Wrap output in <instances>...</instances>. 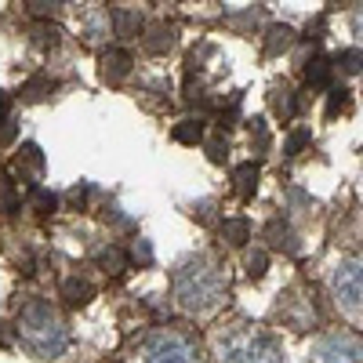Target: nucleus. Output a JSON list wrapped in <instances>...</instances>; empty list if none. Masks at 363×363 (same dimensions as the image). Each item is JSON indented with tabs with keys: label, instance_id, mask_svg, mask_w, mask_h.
<instances>
[{
	"label": "nucleus",
	"instance_id": "1",
	"mask_svg": "<svg viewBox=\"0 0 363 363\" xmlns=\"http://www.w3.org/2000/svg\"><path fill=\"white\" fill-rule=\"evenodd\" d=\"M171 287H174V301L186 313H207L222 301L225 277L207 255H193L186 262H178L174 277H171Z\"/></svg>",
	"mask_w": 363,
	"mask_h": 363
},
{
	"label": "nucleus",
	"instance_id": "2",
	"mask_svg": "<svg viewBox=\"0 0 363 363\" xmlns=\"http://www.w3.org/2000/svg\"><path fill=\"white\" fill-rule=\"evenodd\" d=\"M18 338L22 345L29 349V356H37V359H58L66 352L69 345V327L66 320L58 316V309H51L48 301H29V306L18 313Z\"/></svg>",
	"mask_w": 363,
	"mask_h": 363
},
{
	"label": "nucleus",
	"instance_id": "3",
	"mask_svg": "<svg viewBox=\"0 0 363 363\" xmlns=\"http://www.w3.org/2000/svg\"><path fill=\"white\" fill-rule=\"evenodd\" d=\"M218 363H284L277 338L255 327H229L215 338Z\"/></svg>",
	"mask_w": 363,
	"mask_h": 363
},
{
	"label": "nucleus",
	"instance_id": "4",
	"mask_svg": "<svg viewBox=\"0 0 363 363\" xmlns=\"http://www.w3.org/2000/svg\"><path fill=\"white\" fill-rule=\"evenodd\" d=\"M330 294H335V301L345 313L363 316V255H349L335 265V272H330Z\"/></svg>",
	"mask_w": 363,
	"mask_h": 363
},
{
	"label": "nucleus",
	"instance_id": "5",
	"mask_svg": "<svg viewBox=\"0 0 363 363\" xmlns=\"http://www.w3.org/2000/svg\"><path fill=\"white\" fill-rule=\"evenodd\" d=\"M138 363H200V359L186 335H178V330H153L138 345Z\"/></svg>",
	"mask_w": 363,
	"mask_h": 363
},
{
	"label": "nucleus",
	"instance_id": "6",
	"mask_svg": "<svg viewBox=\"0 0 363 363\" xmlns=\"http://www.w3.org/2000/svg\"><path fill=\"white\" fill-rule=\"evenodd\" d=\"M309 363H363V342L345 330H330L313 342Z\"/></svg>",
	"mask_w": 363,
	"mask_h": 363
},
{
	"label": "nucleus",
	"instance_id": "7",
	"mask_svg": "<svg viewBox=\"0 0 363 363\" xmlns=\"http://www.w3.org/2000/svg\"><path fill=\"white\" fill-rule=\"evenodd\" d=\"M99 62H102V77H106L109 84H120V80L131 73L135 58H131L128 48H106V51L99 55Z\"/></svg>",
	"mask_w": 363,
	"mask_h": 363
},
{
	"label": "nucleus",
	"instance_id": "8",
	"mask_svg": "<svg viewBox=\"0 0 363 363\" xmlns=\"http://www.w3.org/2000/svg\"><path fill=\"white\" fill-rule=\"evenodd\" d=\"M109 18H113V33H116V37H135L138 29H142V15H138L135 8H124V4L113 8Z\"/></svg>",
	"mask_w": 363,
	"mask_h": 363
},
{
	"label": "nucleus",
	"instance_id": "9",
	"mask_svg": "<svg viewBox=\"0 0 363 363\" xmlns=\"http://www.w3.org/2000/svg\"><path fill=\"white\" fill-rule=\"evenodd\" d=\"M142 44H145V51H153V55H164L171 44H174V29L171 26H164V22H153L145 29V37H142Z\"/></svg>",
	"mask_w": 363,
	"mask_h": 363
},
{
	"label": "nucleus",
	"instance_id": "10",
	"mask_svg": "<svg viewBox=\"0 0 363 363\" xmlns=\"http://www.w3.org/2000/svg\"><path fill=\"white\" fill-rule=\"evenodd\" d=\"M51 91H55V80H51L48 73H37V77H29V80L22 84L18 95H22V102H44Z\"/></svg>",
	"mask_w": 363,
	"mask_h": 363
},
{
	"label": "nucleus",
	"instance_id": "11",
	"mask_svg": "<svg viewBox=\"0 0 363 363\" xmlns=\"http://www.w3.org/2000/svg\"><path fill=\"white\" fill-rule=\"evenodd\" d=\"M294 44V29L291 26H269L265 29V55H280Z\"/></svg>",
	"mask_w": 363,
	"mask_h": 363
},
{
	"label": "nucleus",
	"instance_id": "12",
	"mask_svg": "<svg viewBox=\"0 0 363 363\" xmlns=\"http://www.w3.org/2000/svg\"><path fill=\"white\" fill-rule=\"evenodd\" d=\"M265 240L272 247H280V251H298V244H294V233L280 222V218H272L269 225H265Z\"/></svg>",
	"mask_w": 363,
	"mask_h": 363
},
{
	"label": "nucleus",
	"instance_id": "13",
	"mask_svg": "<svg viewBox=\"0 0 363 363\" xmlns=\"http://www.w3.org/2000/svg\"><path fill=\"white\" fill-rule=\"evenodd\" d=\"M91 284L87 280H80V277H69V280H62V298L69 301V306H87L91 301Z\"/></svg>",
	"mask_w": 363,
	"mask_h": 363
},
{
	"label": "nucleus",
	"instance_id": "14",
	"mask_svg": "<svg viewBox=\"0 0 363 363\" xmlns=\"http://www.w3.org/2000/svg\"><path fill=\"white\" fill-rule=\"evenodd\" d=\"M95 262H99V269L109 272V277H120V272L128 269V255L120 251V247H102V251L95 255Z\"/></svg>",
	"mask_w": 363,
	"mask_h": 363
},
{
	"label": "nucleus",
	"instance_id": "15",
	"mask_svg": "<svg viewBox=\"0 0 363 363\" xmlns=\"http://www.w3.org/2000/svg\"><path fill=\"white\" fill-rule=\"evenodd\" d=\"M171 135L182 145H196V142H203V120H182V124H174Z\"/></svg>",
	"mask_w": 363,
	"mask_h": 363
},
{
	"label": "nucleus",
	"instance_id": "16",
	"mask_svg": "<svg viewBox=\"0 0 363 363\" xmlns=\"http://www.w3.org/2000/svg\"><path fill=\"white\" fill-rule=\"evenodd\" d=\"M233 178H236V193L247 200V196L255 193V186H258V167H255V164H240V167L233 171Z\"/></svg>",
	"mask_w": 363,
	"mask_h": 363
},
{
	"label": "nucleus",
	"instance_id": "17",
	"mask_svg": "<svg viewBox=\"0 0 363 363\" xmlns=\"http://www.w3.org/2000/svg\"><path fill=\"white\" fill-rule=\"evenodd\" d=\"M222 236L229 240L233 247H244L247 240H251V225H247L244 218H229V222L222 225Z\"/></svg>",
	"mask_w": 363,
	"mask_h": 363
},
{
	"label": "nucleus",
	"instance_id": "18",
	"mask_svg": "<svg viewBox=\"0 0 363 363\" xmlns=\"http://www.w3.org/2000/svg\"><path fill=\"white\" fill-rule=\"evenodd\" d=\"M330 69H335V66H330L327 58H313L309 69H306V77H309L313 87H327V84H330Z\"/></svg>",
	"mask_w": 363,
	"mask_h": 363
},
{
	"label": "nucleus",
	"instance_id": "19",
	"mask_svg": "<svg viewBox=\"0 0 363 363\" xmlns=\"http://www.w3.org/2000/svg\"><path fill=\"white\" fill-rule=\"evenodd\" d=\"M335 69H342V73H359L363 69V55L356 51V48H345V51H338V58H335Z\"/></svg>",
	"mask_w": 363,
	"mask_h": 363
},
{
	"label": "nucleus",
	"instance_id": "20",
	"mask_svg": "<svg viewBox=\"0 0 363 363\" xmlns=\"http://www.w3.org/2000/svg\"><path fill=\"white\" fill-rule=\"evenodd\" d=\"M309 142H313V131L298 128V131H291V135H287V142H284V153H287V157H298V153H301V149H306Z\"/></svg>",
	"mask_w": 363,
	"mask_h": 363
},
{
	"label": "nucleus",
	"instance_id": "21",
	"mask_svg": "<svg viewBox=\"0 0 363 363\" xmlns=\"http://www.w3.org/2000/svg\"><path fill=\"white\" fill-rule=\"evenodd\" d=\"M272 106H277V113H280L284 120H291V116L298 113V99H294V91H277Z\"/></svg>",
	"mask_w": 363,
	"mask_h": 363
},
{
	"label": "nucleus",
	"instance_id": "22",
	"mask_svg": "<svg viewBox=\"0 0 363 363\" xmlns=\"http://www.w3.org/2000/svg\"><path fill=\"white\" fill-rule=\"evenodd\" d=\"M342 109H349V91L335 87V91H330V102H327V116H338Z\"/></svg>",
	"mask_w": 363,
	"mask_h": 363
},
{
	"label": "nucleus",
	"instance_id": "23",
	"mask_svg": "<svg viewBox=\"0 0 363 363\" xmlns=\"http://www.w3.org/2000/svg\"><path fill=\"white\" fill-rule=\"evenodd\" d=\"M33 44H40V48L58 44V29L55 26H33Z\"/></svg>",
	"mask_w": 363,
	"mask_h": 363
},
{
	"label": "nucleus",
	"instance_id": "24",
	"mask_svg": "<svg viewBox=\"0 0 363 363\" xmlns=\"http://www.w3.org/2000/svg\"><path fill=\"white\" fill-rule=\"evenodd\" d=\"M0 207H4V211H8V215H15V211L22 207V200L15 196V189L8 186V182H4V186H0Z\"/></svg>",
	"mask_w": 363,
	"mask_h": 363
},
{
	"label": "nucleus",
	"instance_id": "25",
	"mask_svg": "<svg viewBox=\"0 0 363 363\" xmlns=\"http://www.w3.org/2000/svg\"><path fill=\"white\" fill-rule=\"evenodd\" d=\"M265 265H269V255L265 251H255L251 258H247V272L258 280V277H265Z\"/></svg>",
	"mask_w": 363,
	"mask_h": 363
},
{
	"label": "nucleus",
	"instance_id": "26",
	"mask_svg": "<svg viewBox=\"0 0 363 363\" xmlns=\"http://www.w3.org/2000/svg\"><path fill=\"white\" fill-rule=\"evenodd\" d=\"M33 200H37V207H40V215H51V211H55V193H48V189H37L33 193Z\"/></svg>",
	"mask_w": 363,
	"mask_h": 363
},
{
	"label": "nucleus",
	"instance_id": "27",
	"mask_svg": "<svg viewBox=\"0 0 363 363\" xmlns=\"http://www.w3.org/2000/svg\"><path fill=\"white\" fill-rule=\"evenodd\" d=\"M22 160H26L29 167H37V171L44 167V157H40V149H37L33 142H29V145H22Z\"/></svg>",
	"mask_w": 363,
	"mask_h": 363
},
{
	"label": "nucleus",
	"instance_id": "28",
	"mask_svg": "<svg viewBox=\"0 0 363 363\" xmlns=\"http://www.w3.org/2000/svg\"><path fill=\"white\" fill-rule=\"evenodd\" d=\"M15 135H18V128H15V120H11V116H0V145H8V142H15Z\"/></svg>",
	"mask_w": 363,
	"mask_h": 363
},
{
	"label": "nucleus",
	"instance_id": "29",
	"mask_svg": "<svg viewBox=\"0 0 363 363\" xmlns=\"http://www.w3.org/2000/svg\"><path fill=\"white\" fill-rule=\"evenodd\" d=\"M26 8L33 11V15H44V18H48V15H55L62 4H44V0H33V4H26Z\"/></svg>",
	"mask_w": 363,
	"mask_h": 363
},
{
	"label": "nucleus",
	"instance_id": "30",
	"mask_svg": "<svg viewBox=\"0 0 363 363\" xmlns=\"http://www.w3.org/2000/svg\"><path fill=\"white\" fill-rule=\"evenodd\" d=\"M135 262H142V265L153 262V247H149L145 240H138V244H135Z\"/></svg>",
	"mask_w": 363,
	"mask_h": 363
},
{
	"label": "nucleus",
	"instance_id": "31",
	"mask_svg": "<svg viewBox=\"0 0 363 363\" xmlns=\"http://www.w3.org/2000/svg\"><path fill=\"white\" fill-rule=\"evenodd\" d=\"M352 33L363 40V4H356V11H352Z\"/></svg>",
	"mask_w": 363,
	"mask_h": 363
},
{
	"label": "nucleus",
	"instance_id": "32",
	"mask_svg": "<svg viewBox=\"0 0 363 363\" xmlns=\"http://www.w3.org/2000/svg\"><path fill=\"white\" fill-rule=\"evenodd\" d=\"M69 200H73L77 207H84V200H87V186H77V189L69 193Z\"/></svg>",
	"mask_w": 363,
	"mask_h": 363
},
{
	"label": "nucleus",
	"instance_id": "33",
	"mask_svg": "<svg viewBox=\"0 0 363 363\" xmlns=\"http://www.w3.org/2000/svg\"><path fill=\"white\" fill-rule=\"evenodd\" d=\"M0 345H11V330H8V323H0Z\"/></svg>",
	"mask_w": 363,
	"mask_h": 363
}]
</instances>
